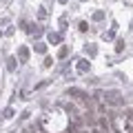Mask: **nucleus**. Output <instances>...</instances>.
I'll use <instances>...</instances> for the list:
<instances>
[{
    "mask_svg": "<svg viewBox=\"0 0 133 133\" xmlns=\"http://www.w3.org/2000/svg\"><path fill=\"white\" fill-rule=\"evenodd\" d=\"M104 100L109 102V104H113V107H120V104H122V95H120V91H107Z\"/></svg>",
    "mask_w": 133,
    "mask_h": 133,
    "instance_id": "obj_1",
    "label": "nucleus"
},
{
    "mask_svg": "<svg viewBox=\"0 0 133 133\" xmlns=\"http://www.w3.org/2000/svg\"><path fill=\"white\" fill-rule=\"evenodd\" d=\"M69 95H78V98H80V100L84 98V93H82L80 89H69Z\"/></svg>",
    "mask_w": 133,
    "mask_h": 133,
    "instance_id": "obj_2",
    "label": "nucleus"
}]
</instances>
